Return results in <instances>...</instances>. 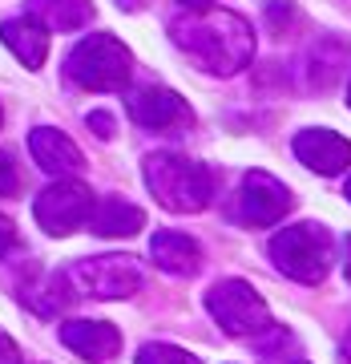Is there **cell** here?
I'll return each instance as SVG.
<instances>
[{
	"label": "cell",
	"instance_id": "6da1fadb",
	"mask_svg": "<svg viewBox=\"0 0 351 364\" xmlns=\"http://www.w3.org/2000/svg\"><path fill=\"white\" fill-rule=\"evenodd\" d=\"M174 41L206 73H218V77L238 73L255 57V33H250V25L238 13H222V9L190 13L186 21H178L174 25Z\"/></svg>",
	"mask_w": 351,
	"mask_h": 364
},
{
	"label": "cell",
	"instance_id": "7a4b0ae2",
	"mask_svg": "<svg viewBox=\"0 0 351 364\" xmlns=\"http://www.w3.org/2000/svg\"><path fill=\"white\" fill-rule=\"evenodd\" d=\"M145 186L150 195L174 215H194L206 210L214 198V174L210 166L186 154H150L145 158Z\"/></svg>",
	"mask_w": 351,
	"mask_h": 364
},
{
	"label": "cell",
	"instance_id": "3957f363",
	"mask_svg": "<svg viewBox=\"0 0 351 364\" xmlns=\"http://www.w3.org/2000/svg\"><path fill=\"white\" fill-rule=\"evenodd\" d=\"M65 73L81 90L121 93L130 85L133 57L117 37H109V33H89L85 41L73 45V53H69V61H65Z\"/></svg>",
	"mask_w": 351,
	"mask_h": 364
},
{
	"label": "cell",
	"instance_id": "277c9868",
	"mask_svg": "<svg viewBox=\"0 0 351 364\" xmlns=\"http://www.w3.org/2000/svg\"><path fill=\"white\" fill-rule=\"evenodd\" d=\"M271 259L286 279L315 287V284H323L327 267H331V235L319 223L283 227L271 239Z\"/></svg>",
	"mask_w": 351,
	"mask_h": 364
},
{
	"label": "cell",
	"instance_id": "5b68a950",
	"mask_svg": "<svg viewBox=\"0 0 351 364\" xmlns=\"http://www.w3.org/2000/svg\"><path fill=\"white\" fill-rule=\"evenodd\" d=\"M206 308L218 320L222 332L230 336H255L271 324V308L267 299L247 284V279H222L206 291Z\"/></svg>",
	"mask_w": 351,
	"mask_h": 364
},
{
	"label": "cell",
	"instance_id": "8992f818",
	"mask_svg": "<svg viewBox=\"0 0 351 364\" xmlns=\"http://www.w3.org/2000/svg\"><path fill=\"white\" fill-rule=\"evenodd\" d=\"M69 284L77 296H93V299H126L142 287V272L130 255H93L81 259L69 272Z\"/></svg>",
	"mask_w": 351,
	"mask_h": 364
},
{
	"label": "cell",
	"instance_id": "52a82bcc",
	"mask_svg": "<svg viewBox=\"0 0 351 364\" xmlns=\"http://www.w3.org/2000/svg\"><path fill=\"white\" fill-rule=\"evenodd\" d=\"M97 207V198L89 195L85 182H73V178H57L52 186H45L33 203V215L37 223L45 227L49 235H73L77 227H85Z\"/></svg>",
	"mask_w": 351,
	"mask_h": 364
},
{
	"label": "cell",
	"instance_id": "ba28073f",
	"mask_svg": "<svg viewBox=\"0 0 351 364\" xmlns=\"http://www.w3.org/2000/svg\"><path fill=\"white\" fill-rule=\"evenodd\" d=\"M291 191L267 170H250L243 178V219L250 227H274L291 210Z\"/></svg>",
	"mask_w": 351,
	"mask_h": 364
},
{
	"label": "cell",
	"instance_id": "9c48e42d",
	"mask_svg": "<svg viewBox=\"0 0 351 364\" xmlns=\"http://www.w3.org/2000/svg\"><path fill=\"white\" fill-rule=\"evenodd\" d=\"M130 117L138 122V126H145V130H182V126H190L194 122V114H190V105L178 97L174 90H162V85H150V90H138L130 97Z\"/></svg>",
	"mask_w": 351,
	"mask_h": 364
},
{
	"label": "cell",
	"instance_id": "30bf717a",
	"mask_svg": "<svg viewBox=\"0 0 351 364\" xmlns=\"http://www.w3.org/2000/svg\"><path fill=\"white\" fill-rule=\"evenodd\" d=\"M295 158L315 174H343L351 166V142L335 130H303L295 138Z\"/></svg>",
	"mask_w": 351,
	"mask_h": 364
},
{
	"label": "cell",
	"instance_id": "8fae6325",
	"mask_svg": "<svg viewBox=\"0 0 351 364\" xmlns=\"http://www.w3.org/2000/svg\"><path fill=\"white\" fill-rule=\"evenodd\" d=\"M28 150H33V162H37L45 174H57V178H73V174L85 166L77 142L61 130H49V126H40V130L28 134Z\"/></svg>",
	"mask_w": 351,
	"mask_h": 364
},
{
	"label": "cell",
	"instance_id": "7c38bea8",
	"mask_svg": "<svg viewBox=\"0 0 351 364\" xmlns=\"http://www.w3.org/2000/svg\"><path fill=\"white\" fill-rule=\"evenodd\" d=\"M61 340L85 360H113L121 352V332L105 320H69L61 324Z\"/></svg>",
	"mask_w": 351,
	"mask_h": 364
},
{
	"label": "cell",
	"instance_id": "4fadbf2b",
	"mask_svg": "<svg viewBox=\"0 0 351 364\" xmlns=\"http://www.w3.org/2000/svg\"><path fill=\"white\" fill-rule=\"evenodd\" d=\"M0 41L13 49L16 61H25V69H40L49 57V28L40 25L37 16H13L0 25Z\"/></svg>",
	"mask_w": 351,
	"mask_h": 364
},
{
	"label": "cell",
	"instance_id": "5bb4252c",
	"mask_svg": "<svg viewBox=\"0 0 351 364\" xmlns=\"http://www.w3.org/2000/svg\"><path fill=\"white\" fill-rule=\"evenodd\" d=\"M150 255L169 275H194L202 267V247L182 231H157L154 243H150Z\"/></svg>",
	"mask_w": 351,
	"mask_h": 364
},
{
	"label": "cell",
	"instance_id": "9a60e30c",
	"mask_svg": "<svg viewBox=\"0 0 351 364\" xmlns=\"http://www.w3.org/2000/svg\"><path fill=\"white\" fill-rule=\"evenodd\" d=\"M89 227L105 239H121V235H138L145 227V210L126 203V198H101L89 215Z\"/></svg>",
	"mask_w": 351,
	"mask_h": 364
},
{
	"label": "cell",
	"instance_id": "2e32d148",
	"mask_svg": "<svg viewBox=\"0 0 351 364\" xmlns=\"http://www.w3.org/2000/svg\"><path fill=\"white\" fill-rule=\"evenodd\" d=\"M33 16H37L49 33L52 28H57V33H73V28L89 25L93 4L89 0H33Z\"/></svg>",
	"mask_w": 351,
	"mask_h": 364
},
{
	"label": "cell",
	"instance_id": "e0dca14e",
	"mask_svg": "<svg viewBox=\"0 0 351 364\" xmlns=\"http://www.w3.org/2000/svg\"><path fill=\"white\" fill-rule=\"evenodd\" d=\"M138 364H198V356L194 352H186V348H178V344H162V340H154V344H142Z\"/></svg>",
	"mask_w": 351,
	"mask_h": 364
},
{
	"label": "cell",
	"instance_id": "ac0fdd59",
	"mask_svg": "<svg viewBox=\"0 0 351 364\" xmlns=\"http://www.w3.org/2000/svg\"><path fill=\"white\" fill-rule=\"evenodd\" d=\"M16 186H21V174H16V162L4 150H0V195H16Z\"/></svg>",
	"mask_w": 351,
	"mask_h": 364
},
{
	"label": "cell",
	"instance_id": "d6986e66",
	"mask_svg": "<svg viewBox=\"0 0 351 364\" xmlns=\"http://www.w3.org/2000/svg\"><path fill=\"white\" fill-rule=\"evenodd\" d=\"M89 130L97 134V138H113V117L101 114V109H93L89 114Z\"/></svg>",
	"mask_w": 351,
	"mask_h": 364
},
{
	"label": "cell",
	"instance_id": "ffe728a7",
	"mask_svg": "<svg viewBox=\"0 0 351 364\" xmlns=\"http://www.w3.org/2000/svg\"><path fill=\"white\" fill-rule=\"evenodd\" d=\"M13 247H16V227H13V219L0 215V255H9Z\"/></svg>",
	"mask_w": 351,
	"mask_h": 364
},
{
	"label": "cell",
	"instance_id": "44dd1931",
	"mask_svg": "<svg viewBox=\"0 0 351 364\" xmlns=\"http://www.w3.org/2000/svg\"><path fill=\"white\" fill-rule=\"evenodd\" d=\"M0 364H21V348H16L13 336L0 332Z\"/></svg>",
	"mask_w": 351,
	"mask_h": 364
},
{
	"label": "cell",
	"instance_id": "7402d4cb",
	"mask_svg": "<svg viewBox=\"0 0 351 364\" xmlns=\"http://www.w3.org/2000/svg\"><path fill=\"white\" fill-rule=\"evenodd\" d=\"M178 4H182L186 13H210V9H214L218 0H178Z\"/></svg>",
	"mask_w": 351,
	"mask_h": 364
},
{
	"label": "cell",
	"instance_id": "603a6c76",
	"mask_svg": "<svg viewBox=\"0 0 351 364\" xmlns=\"http://www.w3.org/2000/svg\"><path fill=\"white\" fill-rule=\"evenodd\" d=\"M343 272H347V279H351V235H347V247H343Z\"/></svg>",
	"mask_w": 351,
	"mask_h": 364
},
{
	"label": "cell",
	"instance_id": "cb8c5ba5",
	"mask_svg": "<svg viewBox=\"0 0 351 364\" xmlns=\"http://www.w3.org/2000/svg\"><path fill=\"white\" fill-rule=\"evenodd\" d=\"M343 195H347V198H351V178H347V191H343Z\"/></svg>",
	"mask_w": 351,
	"mask_h": 364
},
{
	"label": "cell",
	"instance_id": "d4e9b609",
	"mask_svg": "<svg viewBox=\"0 0 351 364\" xmlns=\"http://www.w3.org/2000/svg\"><path fill=\"white\" fill-rule=\"evenodd\" d=\"M347 105H351V85H347Z\"/></svg>",
	"mask_w": 351,
	"mask_h": 364
},
{
	"label": "cell",
	"instance_id": "484cf974",
	"mask_svg": "<svg viewBox=\"0 0 351 364\" xmlns=\"http://www.w3.org/2000/svg\"><path fill=\"white\" fill-rule=\"evenodd\" d=\"M0 117H4V114H0Z\"/></svg>",
	"mask_w": 351,
	"mask_h": 364
}]
</instances>
